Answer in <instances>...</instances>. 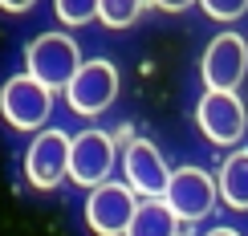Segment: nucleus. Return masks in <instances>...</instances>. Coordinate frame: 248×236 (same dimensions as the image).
I'll return each instance as SVG.
<instances>
[{
  "mask_svg": "<svg viewBox=\"0 0 248 236\" xmlns=\"http://www.w3.org/2000/svg\"><path fill=\"white\" fill-rule=\"evenodd\" d=\"M25 65L37 81H45L49 90H65L74 74L81 69V53L78 41L69 33H41L37 41H29L25 49Z\"/></svg>",
  "mask_w": 248,
  "mask_h": 236,
  "instance_id": "nucleus-1",
  "label": "nucleus"
},
{
  "mask_svg": "<svg viewBox=\"0 0 248 236\" xmlns=\"http://www.w3.org/2000/svg\"><path fill=\"white\" fill-rule=\"evenodd\" d=\"M114 171V139L106 130H81L69 142V179L81 188H98Z\"/></svg>",
  "mask_w": 248,
  "mask_h": 236,
  "instance_id": "nucleus-8",
  "label": "nucleus"
},
{
  "mask_svg": "<svg viewBox=\"0 0 248 236\" xmlns=\"http://www.w3.org/2000/svg\"><path fill=\"white\" fill-rule=\"evenodd\" d=\"M203 4V13H208L212 20H240L244 13H248V0H200Z\"/></svg>",
  "mask_w": 248,
  "mask_h": 236,
  "instance_id": "nucleus-15",
  "label": "nucleus"
},
{
  "mask_svg": "<svg viewBox=\"0 0 248 236\" xmlns=\"http://www.w3.org/2000/svg\"><path fill=\"white\" fill-rule=\"evenodd\" d=\"M122 171H126V183L139 196H163L171 183V167L163 163L159 147L147 139H130L126 155H122Z\"/></svg>",
  "mask_w": 248,
  "mask_h": 236,
  "instance_id": "nucleus-10",
  "label": "nucleus"
},
{
  "mask_svg": "<svg viewBox=\"0 0 248 236\" xmlns=\"http://www.w3.org/2000/svg\"><path fill=\"white\" fill-rule=\"evenodd\" d=\"M69 142L74 139H65V130L57 126H45L33 135V147L25 151V175L37 191H53L69 175Z\"/></svg>",
  "mask_w": 248,
  "mask_h": 236,
  "instance_id": "nucleus-6",
  "label": "nucleus"
},
{
  "mask_svg": "<svg viewBox=\"0 0 248 236\" xmlns=\"http://www.w3.org/2000/svg\"><path fill=\"white\" fill-rule=\"evenodd\" d=\"M163 200L171 204V212L179 220L195 224V220L212 216L216 200H220V183H216L208 171H200V167H175L167 191H163Z\"/></svg>",
  "mask_w": 248,
  "mask_h": 236,
  "instance_id": "nucleus-5",
  "label": "nucleus"
},
{
  "mask_svg": "<svg viewBox=\"0 0 248 236\" xmlns=\"http://www.w3.org/2000/svg\"><path fill=\"white\" fill-rule=\"evenodd\" d=\"M216 183H220V200L232 212H248V151H236L224 159Z\"/></svg>",
  "mask_w": 248,
  "mask_h": 236,
  "instance_id": "nucleus-12",
  "label": "nucleus"
},
{
  "mask_svg": "<svg viewBox=\"0 0 248 236\" xmlns=\"http://www.w3.org/2000/svg\"><path fill=\"white\" fill-rule=\"evenodd\" d=\"M203 236H240L236 228H212V232H203Z\"/></svg>",
  "mask_w": 248,
  "mask_h": 236,
  "instance_id": "nucleus-18",
  "label": "nucleus"
},
{
  "mask_svg": "<svg viewBox=\"0 0 248 236\" xmlns=\"http://www.w3.org/2000/svg\"><path fill=\"white\" fill-rule=\"evenodd\" d=\"M118 94V69L110 65V61H81V69L74 74V81L65 86V102H69V110L74 114H102V110L114 102Z\"/></svg>",
  "mask_w": 248,
  "mask_h": 236,
  "instance_id": "nucleus-7",
  "label": "nucleus"
},
{
  "mask_svg": "<svg viewBox=\"0 0 248 236\" xmlns=\"http://www.w3.org/2000/svg\"><path fill=\"white\" fill-rule=\"evenodd\" d=\"M203 86L208 90H236L248 74V41L240 33H220L203 49Z\"/></svg>",
  "mask_w": 248,
  "mask_h": 236,
  "instance_id": "nucleus-9",
  "label": "nucleus"
},
{
  "mask_svg": "<svg viewBox=\"0 0 248 236\" xmlns=\"http://www.w3.org/2000/svg\"><path fill=\"white\" fill-rule=\"evenodd\" d=\"M155 8H163V13H183V8H191L195 0H151Z\"/></svg>",
  "mask_w": 248,
  "mask_h": 236,
  "instance_id": "nucleus-16",
  "label": "nucleus"
},
{
  "mask_svg": "<svg viewBox=\"0 0 248 236\" xmlns=\"http://www.w3.org/2000/svg\"><path fill=\"white\" fill-rule=\"evenodd\" d=\"M126 236H179V216L171 212V204L163 196H147L134 208Z\"/></svg>",
  "mask_w": 248,
  "mask_h": 236,
  "instance_id": "nucleus-11",
  "label": "nucleus"
},
{
  "mask_svg": "<svg viewBox=\"0 0 248 236\" xmlns=\"http://www.w3.org/2000/svg\"><path fill=\"white\" fill-rule=\"evenodd\" d=\"M33 4H37V0H0V8H4V13H29Z\"/></svg>",
  "mask_w": 248,
  "mask_h": 236,
  "instance_id": "nucleus-17",
  "label": "nucleus"
},
{
  "mask_svg": "<svg viewBox=\"0 0 248 236\" xmlns=\"http://www.w3.org/2000/svg\"><path fill=\"white\" fill-rule=\"evenodd\" d=\"M49 110H53V90L45 81H37L29 69L8 78L0 90V114L13 130H45Z\"/></svg>",
  "mask_w": 248,
  "mask_h": 236,
  "instance_id": "nucleus-2",
  "label": "nucleus"
},
{
  "mask_svg": "<svg viewBox=\"0 0 248 236\" xmlns=\"http://www.w3.org/2000/svg\"><path fill=\"white\" fill-rule=\"evenodd\" d=\"M195 122H200V130L208 135V142L232 147V142H240L244 130H248V110H244V102L236 98V90H208V94L200 98V106H195Z\"/></svg>",
  "mask_w": 248,
  "mask_h": 236,
  "instance_id": "nucleus-3",
  "label": "nucleus"
},
{
  "mask_svg": "<svg viewBox=\"0 0 248 236\" xmlns=\"http://www.w3.org/2000/svg\"><path fill=\"white\" fill-rule=\"evenodd\" d=\"M134 208H139V200H134L130 183L106 179L98 188H90V196H86V224L94 236H126Z\"/></svg>",
  "mask_w": 248,
  "mask_h": 236,
  "instance_id": "nucleus-4",
  "label": "nucleus"
},
{
  "mask_svg": "<svg viewBox=\"0 0 248 236\" xmlns=\"http://www.w3.org/2000/svg\"><path fill=\"white\" fill-rule=\"evenodd\" d=\"M53 13L65 29H78V25H90L98 20L102 13V0H53Z\"/></svg>",
  "mask_w": 248,
  "mask_h": 236,
  "instance_id": "nucleus-13",
  "label": "nucleus"
},
{
  "mask_svg": "<svg viewBox=\"0 0 248 236\" xmlns=\"http://www.w3.org/2000/svg\"><path fill=\"white\" fill-rule=\"evenodd\" d=\"M142 13V0H102V13L98 20L106 29H130Z\"/></svg>",
  "mask_w": 248,
  "mask_h": 236,
  "instance_id": "nucleus-14",
  "label": "nucleus"
}]
</instances>
